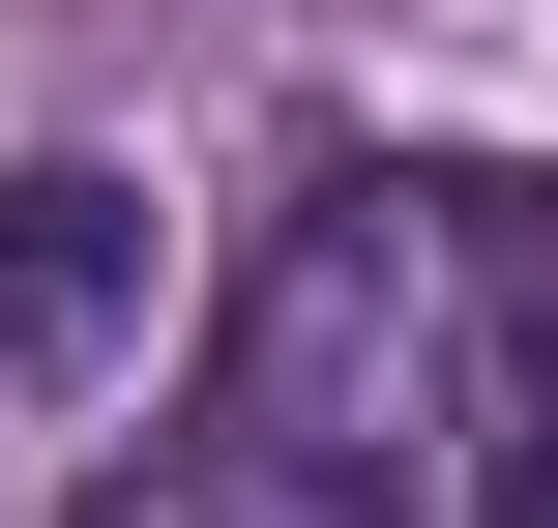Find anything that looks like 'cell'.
<instances>
[{"label": "cell", "instance_id": "1", "mask_svg": "<svg viewBox=\"0 0 558 528\" xmlns=\"http://www.w3.org/2000/svg\"><path fill=\"white\" fill-rule=\"evenodd\" d=\"M235 500L294 528H558V176L530 147H353L235 265Z\"/></svg>", "mask_w": 558, "mask_h": 528}, {"label": "cell", "instance_id": "2", "mask_svg": "<svg viewBox=\"0 0 558 528\" xmlns=\"http://www.w3.org/2000/svg\"><path fill=\"white\" fill-rule=\"evenodd\" d=\"M118 353H147V176L29 147V176H0V382L59 412V382H118Z\"/></svg>", "mask_w": 558, "mask_h": 528}]
</instances>
